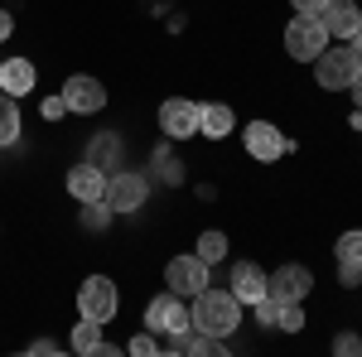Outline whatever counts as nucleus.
Returning a JSON list of instances; mask_svg holds the SVG:
<instances>
[{
    "instance_id": "nucleus-16",
    "label": "nucleus",
    "mask_w": 362,
    "mask_h": 357,
    "mask_svg": "<svg viewBox=\"0 0 362 357\" xmlns=\"http://www.w3.org/2000/svg\"><path fill=\"white\" fill-rule=\"evenodd\" d=\"M34 83H39V73H34L29 58H5V63H0V92L25 97V92H34Z\"/></svg>"
},
{
    "instance_id": "nucleus-8",
    "label": "nucleus",
    "mask_w": 362,
    "mask_h": 357,
    "mask_svg": "<svg viewBox=\"0 0 362 357\" xmlns=\"http://www.w3.org/2000/svg\"><path fill=\"white\" fill-rule=\"evenodd\" d=\"M242 140H247V155L251 160H261V165H271V160H280V155H290L295 145L280 136L271 121H251L247 131H242Z\"/></svg>"
},
{
    "instance_id": "nucleus-2",
    "label": "nucleus",
    "mask_w": 362,
    "mask_h": 357,
    "mask_svg": "<svg viewBox=\"0 0 362 357\" xmlns=\"http://www.w3.org/2000/svg\"><path fill=\"white\" fill-rule=\"evenodd\" d=\"M358 68H362V58L353 54V44H338V49H324L314 58V83L324 92H348L358 83Z\"/></svg>"
},
{
    "instance_id": "nucleus-20",
    "label": "nucleus",
    "mask_w": 362,
    "mask_h": 357,
    "mask_svg": "<svg viewBox=\"0 0 362 357\" xmlns=\"http://www.w3.org/2000/svg\"><path fill=\"white\" fill-rule=\"evenodd\" d=\"M102 324H97V319H83V324H78V329H73V353L78 357H87V353H97V348H102Z\"/></svg>"
},
{
    "instance_id": "nucleus-32",
    "label": "nucleus",
    "mask_w": 362,
    "mask_h": 357,
    "mask_svg": "<svg viewBox=\"0 0 362 357\" xmlns=\"http://www.w3.org/2000/svg\"><path fill=\"white\" fill-rule=\"evenodd\" d=\"M348 44H353V54L362 58V29H358V34H353V39H348Z\"/></svg>"
},
{
    "instance_id": "nucleus-22",
    "label": "nucleus",
    "mask_w": 362,
    "mask_h": 357,
    "mask_svg": "<svg viewBox=\"0 0 362 357\" xmlns=\"http://www.w3.org/2000/svg\"><path fill=\"white\" fill-rule=\"evenodd\" d=\"M338 261H358V266H362V227L338 237Z\"/></svg>"
},
{
    "instance_id": "nucleus-5",
    "label": "nucleus",
    "mask_w": 362,
    "mask_h": 357,
    "mask_svg": "<svg viewBox=\"0 0 362 357\" xmlns=\"http://www.w3.org/2000/svg\"><path fill=\"white\" fill-rule=\"evenodd\" d=\"M116 309H121L116 280H107V275H87L83 290H78V314H83V319H97V324H107V319H116Z\"/></svg>"
},
{
    "instance_id": "nucleus-19",
    "label": "nucleus",
    "mask_w": 362,
    "mask_h": 357,
    "mask_svg": "<svg viewBox=\"0 0 362 357\" xmlns=\"http://www.w3.org/2000/svg\"><path fill=\"white\" fill-rule=\"evenodd\" d=\"M116 160H121V140H116V136H97V140H92L87 165H97L102 174H107V169H116Z\"/></svg>"
},
{
    "instance_id": "nucleus-23",
    "label": "nucleus",
    "mask_w": 362,
    "mask_h": 357,
    "mask_svg": "<svg viewBox=\"0 0 362 357\" xmlns=\"http://www.w3.org/2000/svg\"><path fill=\"white\" fill-rule=\"evenodd\" d=\"M334 353L338 357H358L362 353V338H358V333H338V338H334Z\"/></svg>"
},
{
    "instance_id": "nucleus-31",
    "label": "nucleus",
    "mask_w": 362,
    "mask_h": 357,
    "mask_svg": "<svg viewBox=\"0 0 362 357\" xmlns=\"http://www.w3.org/2000/svg\"><path fill=\"white\" fill-rule=\"evenodd\" d=\"M348 92H353V102H358V107H362V68H358V83L348 87Z\"/></svg>"
},
{
    "instance_id": "nucleus-24",
    "label": "nucleus",
    "mask_w": 362,
    "mask_h": 357,
    "mask_svg": "<svg viewBox=\"0 0 362 357\" xmlns=\"http://www.w3.org/2000/svg\"><path fill=\"white\" fill-rule=\"evenodd\" d=\"M107 218H112V208L107 203H87V213H83V222L97 232V227H107Z\"/></svg>"
},
{
    "instance_id": "nucleus-7",
    "label": "nucleus",
    "mask_w": 362,
    "mask_h": 357,
    "mask_svg": "<svg viewBox=\"0 0 362 357\" xmlns=\"http://www.w3.org/2000/svg\"><path fill=\"white\" fill-rule=\"evenodd\" d=\"M165 285L174 295H184V300H194L198 290H208L213 280H208V261L203 256H174L165 266Z\"/></svg>"
},
{
    "instance_id": "nucleus-21",
    "label": "nucleus",
    "mask_w": 362,
    "mask_h": 357,
    "mask_svg": "<svg viewBox=\"0 0 362 357\" xmlns=\"http://www.w3.org/2000/svg\"><path fill=\"white\" fill-rule=\"evenodd\" d=\"M194 256H203L208 266H213V261H223V256H227V237H223V232H203V237H198V247H194Z\"/></svg>"
},
{
    "instance_id": "nucleus-11",
    "label": "nucleus",
    "mask_w": 362,
    "mask_h": 357,
    "mask_svg": "<svg viewBox=\"0 0 362 357\" xmlns=\"http://www.w3.org/2000/svg\"><path fill=\"white\" fill-rule=\"evenodd\" d=\"M256 319H261L266 329H280V333H300L305 329L300 304L295 300H276V295H261V300H256Z\"/></svg>"
},
{
    "instance_id": "nucleus-1",
    "label": "nucleus",
    "mask_w": 362,
    "mask_h": 357,
    "mask_svg": "<svg viewBox=\"0 0 362 357\" xmlns=\"http://www.w3.org/2000/svg\"><path fill=\"white\" fill-rule=\"evenodd\" d=\"M189 319H194L198 333H208V338H227V333H237L242 324V300L232 295V290H198L194 295V309H189Z\"/></svg>"
},
{
    "instance_id": "nucleus-27",
    "label": "nucleus",
    "mask_w": 362,
    "mask_h": 357,
    "mask_svg": "<svg viewBox=\"0 0 362 357\" xmlns=\"http://www.w3.org/2000/svg\"><path fill=\"white\" fill-rule=\"evenodd\" d=\"M44 121H58V116H63V111H68V102H63V92H58V97H44Z\"/></svg>"
},
{
    "instance_id": "nucleus-10",
    "label": "nucleus",
    "mask_w": 362,
    "mask_h": 357,
    "mask_svg": "<svg viewBox=\"0 0 362 357\" xmlns=\"http://www.w3.org/2000/svg\"><path fill=\"white\" fill-rule=\"evenodd\" d=\"M63 102H68V111L92 116V111L107 107V87L97 83V78H87V73H73V78L63 83Z\"/></svg>"
},
{
    "instance_id": "nucleus-12",
    "label": "nucleus",
    "mask_w": 362,
    "mask_h": 357,
    "mask_svg": "<svg viewBox=\"0 0 362 357\" xmlns=\"http://www.w3.org/2000/svg\"><path fill=\"white\" fill-rule=\"evenodd\" d=\"M309 285H314V275H309V266H280V271H271V280H266V295H276V300H305Z\"/></svg>"
},
{
    "instance_id": "nucleus-17",
    "label": "nucleus",
    "mask_w": 362,
    "mask_h": 357,
    "mask_svg": "<svg viewBox=\"0 0 362 357\" xmlns=\"http://www.w3.org/2000/svg\"><path fill=\"white\" fill-rule=\"evenodd\" d=\"M232 107L227 102H203V121H198V136H208V140H227L232 136Z\"/></svg>"
},
{
    "instance_id": "nucleus-3",
    "label": "nucleus",
    "mask_w": 362,
    "mask_h": 357,
    "mask_svg": "<svg viewBox=\"0 0 362 357\" xmlns=\"http://www.w3.org/2000/svg\"><path fill=\"white\" fill-rule=\"evenodd\" d=\"M329 49V29L319 15H295L290 25H285V54L300 58V63H314V58Z\"/></svg>"
},
{
    "instance_id": "nucleus-28",
    "label": "nucleus",
    "mask_w": 362,
    "mask_h": 357,
    "mask_svg": "<svg viewBox=\"0 0 362 357\" xmlns=\"http://www.w3.org/2000/svg\"><path fill=\"white\" fill-rule=\"evenodd\" d=\"M290 5H295V15H324L329 0H290Z\"/></svg>"
},
{
    "instance_id": "nucleus-18",
    "label": "nucleus",
    "mask_w": 362,
    "mask_h": 357,
    "mask_svg": "<svg viewBox=\"0 0 362 357\" xmlns=\"http://www.w3.org/2000/svg\"><path fill=\"white\" fill-rule=\"evenodd\" d=\"M20 140V97L0 92V145H15Z\"/></svg>"
},
{
    "instance_id": "nucleus-14",
    "label": "nucleus",
    "mask_w": 362,
    "mask_h": 357,
    "mask_svg": "<svg viewBox=\"0 0 362 357\" xmlns=\"http://www.w3.org/2000/svg\"><path fill=\"white\" fill-rule=\"evenodd\" d=\"M68 193H73L78 203H102V193H107V174L83 160L78 169H68Z\"/></svg>"
},
{
    "instance_id": "nucleus-15",
    "label": "nucleus",
    "mask_w": 362,
    "mask_h": 357,
    "mask_svg": "<svg viewBox=\"0 0 362 357\" xmlns=\"http://www.w3.org/2000/svg\"><path fill=\"white\" fill-rule=\"evenodd\" d=\"M266 280H271V275L261 271L256 261H237V266H232V295L242 304H256L266 295Z\"/></svg>"
},
{
    "instance_id": "nucleus-30",
    "label": "nucleus",
    "mask_w": 362,
    "mask_h": 357,
    "mask_svg": "<svg viewBox=\"0 0 362 357\" xmlns=\"http://www.w3.org/2000/svg\"><path fill=\"white\" fill-rule=\"evenodd\" d=\"M29 353H44V357H54V353H58V343H49V338H39V343H29Z\"/></svg>"
},
{
    "instance_id": "nucleus-9",
    "label": "nucleus",
    "mask_w": 362,
    "mask_h": 357,
    "mask_svg": "<svg viewBox=\"0 0 362 357\" xmlns=\"http://www.w3.org/2000/svg\"><path fill=\"white\" fill-rule=\"evenodd\" d=\"M198 121H203V107H198V102L169 97L165 107H160V131H165L169 140H189L198 131Z\"/></svg>"
},
{
    "instance_id": "nucleus-4",
    "label": "nucleus",
    "mask_w": 362,
    "mask_h": 357,
    "mask_svg": "<svg viewBox=\"0 0 362 357\" xmlns=\"http://www.w3.org/2000/svg\"><path fill=\"white\" fill-rule=\"evenodd\" d=\"M145 198H150L145 174H136V169H116V174H107L102 203H107L112 213H136V208H145Z\"/></svg>"
},
{
    "instance_id": "nucleus-6",
    "label": "nucleus",
    "mask_w": 362,
    "mask_h": 357,
    "mask_svg": "<svg viewBox=\"0 0 362 357\" xmlns=\"http://www.w3.org/2000/svg\"><path fill=\"white\" fill-rule=\"evenodd\" d=\"M194 319H189V304H184V295H155V300L145 304V329L150 333H169V338H179V333L189 329Z\"/></svg>"
},
{
    "instance_id": "nucleus-26",
    "label": "nucleus",
    "mask_w": 362,
    "mask_h": 357,
    "mask_svg": "<svg viewBox=\"0 0 362 357\" xmlns=\"http://www.w3.org/2000/svg\"><path fill=\"white\" fill-rule=\"evenodd\" d=\"M338 280L343 285H362V266L358 261H338Z\"/></svg>"
},
{
    "instance_id": "nucleus-33",
    "label": "nucleus",
    "mask_w": 362,
    "mask_h": 357,
    "mask_svg": "<svg viewBox=\"0 0 362 357\" xmlns=\"http://www.w3.org/2000/svg\"><path fill=\"white\" fill-rule=\"evenodd\" d=\"M358 136H362V131H358Z\"/></svg>"
},
{
    "instance_id": "nucleus-13",
    "label": "nucleus",
    "mask_w": 362,
    "mask_h": 357,
    "mask_svg": "<svg viewBox=\"0 0 362 357\" xmlns=\"http://www.w3.org/2000/svg\"><path fill=\"white\" fill-rule=\"evenodd\" d=\"M319 20H324V29H329V39H338V44H348V39L362 29V15H358L353 0H329Z\"/></svg>"
},
{
    "instance_id": "nucleus-25",
    "label": "nucleus",
    "mask_w": 362,
    "mask_h": 357,
    "mask_svg": "<svg viewBox=\"0 0 362 357\" xmlns=\"http://www.w3.org/2000/svg\"><path fill=\"white\" fill-rule=\"evenodd\" d=\"M126 353L150 357V353H160V343H155V333H140V338H131V343H126Z\"/></svg>"
},
{
    "instance_id": "nucleus-29",
    "label": "nucleus",
    "mask_w": 362,
    "mask_h": 357,
    "mask_svg": "<svg viewBox=\"0 0 362 357\" xmlns=\"http://www.w3.org/2000/svg\"><path fill=\"white\" fill-rule=\"evenodd\" d=\"M10 34H15V15H10V10H0V44H5Z\"/></svg>"
}]
</instances>
